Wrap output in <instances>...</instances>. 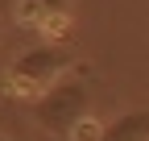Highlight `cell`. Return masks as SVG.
<instances>
[{"label": "cell", "mask_w": 149, "mask_h": 141, "mask_svg": "<svg viewBox=\"0 0 149 141\" xmlns=\"http://www.w3.org/2000/svg\"><path fill=\"white\" fill-rule=\"evenodd\" d=\"M66 70H70V54H66L62 46H33V50H25V54L4 70L0 91H4L8 100L37 104L54 83L66 79Z\"/></svg>", "instance_id": "1"}, {"label": "cell", "mask_w": 149, "mask_h": 141, "mask_svg": "<svg viewBox=\"0 0 149 141\" xmlns=\"http://www.w3.org/2000/svg\"><path fill=\"white\" fill-rule=\"evenodd\" d=\"M33 116H37V125H42L46 133H54V137L66 141L70 129L87 116V83L74 79V75H66L62 83H54L50 91L33 104Z\"/></svg>", "instance_id": "2"}, {"label": "cell", "mask_w": 149, "mask_h": 141, "mask_svg": "<svg viewBox=\"0 0 149 141\" xmlns=\"http://www.w3.org/2000/svg\"><path fill=\"white\" fill-rule=\"evenodd\" d=\"M17 21L37 33L62 38V29L70 25V0H17Z\"/></svg>", "instance_id": "3"}, {"label": "cell", "mask_w": 149, "mask_h": 141, "mask_svg": "<svg viewBox=\"0 0 149 141\" xmlns=\"http://www.w3.org/2000/svg\"><path fill=\"white\" fill-rule=\"evenodd\" d=\"M100 141H149V112L137 108V112L116 116L112 125H104Z\"/></svg>", "instance_id": "4"}, {"label": "cell", "mask_w": 149, "mask_h": 141, "mask_svg": "<svg viewBox=\"0 0 149 141\" xmlns=\"http://www.w3.org/2000/svg\"><path fill=\"white\" fill-rule=\"evenodd\" d=\"M0 141H8V137H4V133H0Z\"/></svg>", "instance_id": "5"}]
</instances>
